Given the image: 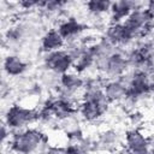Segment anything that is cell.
Wrapping results in <instances>:
<instances>
[{
    "instance_id": "cell-1",
    "label": "cell",
    "mask_w": 154,
    "mask_h": 154,
    "mask_svg": "<svg viewBox=\"0 0 154 154\" xmlns=\"http://www.w3.org/2000/svg\"><path fill=\"white\" fill-rule=\"evenodd\" d=\"M49 137L38 126H31L12 134L11 140L4 148L17 154H40L49 146Z\"/></svg>"
},
{
    "instance_id": "cell-2",
    "label": "cell",
    "mask_w": 154,
    "mask_h": 154,
    "mask_svg": "<svg viewBox=\"0 0 154 154\" xmlns=\"http://www.w3.org/2000/svg\"><path fill=\"white\" fill-rule=\"evenodd\" d=\"M4 123L13 131H20L37 124V108L22 103H11L4 113Z\"/></svg>"
},
{
    "instance_id": "cell-3",
    "label": "cell",
    "mask_w": 154,
    "mask_h": 154,
    "mask_svg": "<svg viewBox=\"0 0 154 154\" xmlns=\"http://www.w3.org/2000/svg\"><path fill=\"white\" fill-rule=\"evenodd\" d=\"M112 103L106 99L101 101H81L77 106V113L83 124H97L108 114Z\"/></svg>"
},
{
    "instance_id": "cell-4",
    "label": "cell",
    "mask_w": 154,
    "mask_h": 154,
    "mask_svg": "<svg viewBox=\"0 0 154 154\" xmlns=\"http://www.w3.org/2000/svg\"><path fill=\"white\" fill-rule=\"evenodd\" d=\"M41 65H42V69L61 76L73 70V59L63 48L51 53H42Z\"/></svg>"
},
{
    "instance_id": "cell-5",
    "label": "cell",
    "mask_w": 154,
    "mask_h": 154,
    "mask_svg": "<svg viewBox=\"0 0 154 154\" xmlns=\"http://www.w3.org/2000/svg\"><path fill=\"white\" fill-rule=\"evenodd\" d=\"M101 36H103L113 47L125 51L136 41L125 29L123 23H107Z\"/></svg>"
},
{
    "instance_id": "cell-6",
    "label": "cell",
    "mask_w": 154,
    "mask_h": 154,
    "mask_svg": "<svg viewBox=\"0 0 154 154\" xmlns=\"http://www.w3.org/2000/svg\"><path fill=\"white\" fill-rule=\"evenodd\" d=\"M57 30L63 36L65 42H72L79 40L87 31L88 24L82 22L79 18L75 16H67L65 18H61L55 24Z\"/></svg>"
},
{
    "instance_id": "cell-7",
    "label": "cell",
    "mask_w": 154,
    "mask_h": 154,
    "mask_svg": "<svg viewBox=\"0 0 154 154\" xmlns=\"http://www.w3.org/2000/svg\"><path fill=\"white\" fill-rule=\"evenodd\" d=\"M123 147L129 154L149 152V135L140 129L126 128L123 131Z\"/></svg>"
},
{
    "instance_id": "cell-8",
    "label": "cell",
    "mask_w": 154,
    "mask_h": 154,
    "mask_svg": "<svg viewBox=\"0 0 154 154\" xmlns=\"http://www.w3.org/2000/svg\"><path fill=\"white\" fill-rule=\"evenodd\" d=\"M96 140V152L114 153L123 144V132L117 128H107L101 130Z\"/></svg>"
},
{
    "instance_id": "cell-9",
    "label": "cell",
    "mask_w": 154,
    "mask_h": 154,
    "mask_svg": "<svg viewBox=\"0 0 154 154\" xmlns=\"http://www.w3.org/2000/svg\"><path fill=\"white\" fill-rule=\"evenodd\" d=\"M129 72L117 79H107L103 84V93L112 105H118L128 94Z\"/></svg>"
},
{
    "instance_id": "cell-10",
    "label": "cell",
    "mask_w": 154,
    "mask_h": 154,
    "mask_svg": "<svg viewBox=\"0 0 154 154\" xmlns=\"http://www.w3.org/2000/svg\"><path fill=\"white\" fill-rule=\"evenodd\" d=\"M29 70V63L17 53H10L4 58L2 61V71L6 77L18 79L25 76Z\"/></svg>"
},
{
    "instance_id": "cell-11",
    "label": "cell",
    "mask_w": 154,
    "mask_h": 154,
    "mask_svg": "<svg viewBox=\"0 0 154 154\" xmlns=\"http://www.w3.org/2000/svg\"><path fill=\"white\" fill-rule=\"evenodd\" d=\"M143 4L144 2H137L131 0L112 1L108 14V23H123L135 8L143 6Z\"/></svg>"
},
{
    "instance_id": "cell-12",
    "label": "cell",
    "mask_w": 154,
    "mask_h": 154,
    "mask_svg": "<svg viewBox=\"0 0 154 154\" xmlns=\"http://www.w3.org/2000/svg\"><path fill=\"white\" fill-rule=\"evenodd\" d=\"M65 40L63 38V36L59 34V31L57 30V28H49L47 30H45L41 34L40 37V51L41 53H51L54 51H59L63 49L65 47Z\"/></svg>"
},
{
    "instance_id": "cell-13",
    "label": "cell",
    "mask_w": 154,
    "mask_h": 154,
    "mask_svg": "<svg viewBox=\"0 0 154 154\" xmlns=\"http://www.w3.org/2000/svg\"><path fill=\"white\" fill-rule=\"evenodd\" d=\"M112 1L108 0H90L83 4L84 10L89 18H103L108 17Z\"/></svg>"
},
{
    "instance_id": "cell-14",
    "label": "cell",
    "mask_w": 154,
    "mask_h": 154,
    "mask_svg": "<svg viewBox=\"0 0 154 154\" xmlns=\"http://www.w3.org/2000/svg\"><path fill=\"white\" fill-rule=\"evenodd\" d=\"M59 81H60V76L52 72V71H48V70H45L42 69L38 73V78H37V82L38 84L42 87L43 90H47L48 93H53L58 85H59Z\"/></svg>"
},
{
    "instance_id": "cell-15",
    "label": "cell",
    "mask_w": 154,
    "mask_h": 154,
    "mask_svg": "<svg viewBox=\"0 0 154 154\" xmlns=\"http://www.w3.org/2000/svg\"><path fill=\"white\" fill-rule=\"evenodd\" d=\"M125 123L128 124V128L143 130L144 126L147 125L146 112L141 108H136V109L129 112L125 117Z\"/></svg>"
},
{
    "instance_id": "cell-16",
    "label": "cell",
    "mask_w": 154,
    "mask_h": 154,
    "mask_svg": "<svg viewBox=\"0 0 154 154\" xmlns=\"http://www.w3.org/2000/svg\"><path fill=\"white\" fill-rule=\"evenodd\" d=\"M38 2L40 1H36V0H22V1H18L17 4L19 7V11L30 12V11L38 10Z\"/></svg>"
},
{
    "instance_id": "cell-17",
    "label": "cell",
    "mask_w": 154,
    "mask_h": 154,
    "mask_svg": "<svg viewBox=\"0 0 154 154\" xmlns=\"http://www.w3.org/2000/svg\"><path fill=\"white\" fill-rule=\"evenodd\" d=\"M65 154H90V153L79 143V144H65Z\"/></svg>"
},
{
    "instance_id": "cell-18",
    "label": "cell",
    "mask_w": 154,
    "mask_h": 154,
    "mask_svg": "<svg viewBox=\"0 0 154 154\" xmlns=\"http://www.w3.org/2000/svg\"><path fill=\"white\" fill-rule=\"evenodd\" d=\"M40 154H65V146L49 144Z\"/></svg>"
},
{
    "instance_id": "cell-19",
    "label": "cell",
    "mask_w": 154,
    "mask_h": 154,
    "mask_svg": "<svg viewBox=\"0 0 154 154\" xmlns=\"http://www.w3.org/2000/svg\"><path fill=\"white\" fill-rule=\"evenodd\" d=\"M12 134H13V131L2 122V125H1V142H2V146L4 147L7 146L8 141L12 137Z\"/></svg>"
},
{
    "instance_id": "cell-20",
    "label": "cell",
    "mask_w": 154,
    "mask_h": 154,
    "mask_svg": "<svg viewBox=\"0 0 154 154\" xmlns=\"http://www.w3.org/2000/svg\"><path fill=\"white\" fill-rule=\"evenodd\" d=\"M143 7H144V10H146V11L148 12V14L150 16V18H152V19L154 20V0L144 2Z\"/></svg>"
},
{
    "instance_id": "cell-21",
    "label": "cell",
    "mask_w": 154,
    "mask_h": 154,
    "mask_svg": "<svg viewBox=\"0 0 154 154\" xmlns=\"http://www.w3.org/2000/svg\"><path fill=\"white\" fill-rule=\"evenodd\" d=\"M152 102H153V105H152V116H153V122H154V91L152 93Z\"/></svg>"
},
{
    "instance_id": "cell-22",
    "label": "cell",
    "mask_w": 154,
    "mask_h": 154,
    "mask_svg": "<svg viewBox=\"0 0 154 154\" xmlns=\"http://www.w3.org/2000/svg\"><path fill=\"white\" fill-rule=\"evenodd\" d=\"M152 45H153V48H154V37L152 38Z\"/></svg>"
}]
</instances>
